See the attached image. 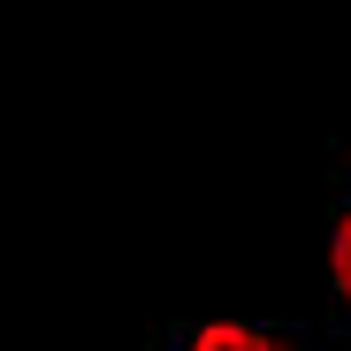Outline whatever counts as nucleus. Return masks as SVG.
<instances>
[{"label":"nucleus","instance_id":"nucleus-1","mask_svg":"<svg viewBox=\"0 0 351 351\" xmlns=\"http://www.w3.org/2000/svg\"><path fill=\"white\" fill-rule=\"evenodd\" d=\"M184 351H282L267 328H252V321H206Z\"/></svg>","mask_w":351,"mask_h":351},{"label":"nucleus","instance_id":"nucleus-2","mask_svg":"<svg viewBox=\"0 0 351 351\" xmlns=\"http://www.w3.org/2000/svg\"><path fill=\"white\" fill-rule=\"evenodd\" d=\"M328 267H336V290L351 298V214H343V229H336V252H328Z\"/></svg>","mask_w":351,"mask_h":351}]
</instances>
